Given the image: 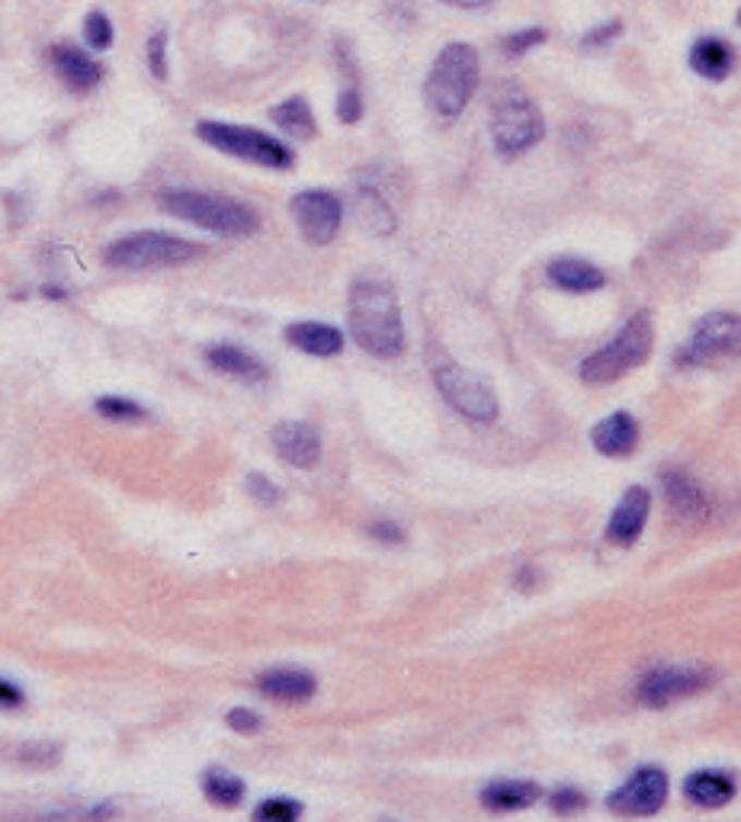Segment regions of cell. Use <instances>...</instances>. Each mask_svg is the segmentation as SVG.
Listing matches in <instances>:
<instances>
[{"label": "cell", "mask_w": 741, "mask_h": 822, "mask_svg": "<svg viewBox=\"0 0 741 822\" xmlns=\"http://www.w3.org/2000/svg\"><path fill=\"white\" fill-rule=\"evenodd\" d=\"M353 341L379 360H392L404 348L399 295L382 280H356L350 290Z\"/></svg>", "instance_id": "obj_1"}, {"label": "cell", "mask_w": 741, "mask_h": 822, "mask_svg": "<svg viewBox=\"0 0 741 822\" xmlns=\"http://www.w3.org/2000/svg\"><path fill=\"white\" fill-rule=\"evenodd\" d=\"M158 203L165 213H171L177 219L199 226L206 232L226 238H251L260 229V216L254 206L231 200L222 193H209V190H186V186H168L158 193Z\"/></svg>", "instance_id": "obj_2"}, {"label": "cell", "mask_w": 741, "mask_h": 822, "mask_svg": "<svg viewBox=\"0 0 741 822\" xmlns=\"http://www.w3.org/2000/svg\"><path fill=\"white\" fill-rule=\"evenodd\" d=\"M478 77H482L478 52L469 43H450L440 49V56L434 59L430 71H427L424 100L437 117L450 122V119L462 117V110L475 97Z\"/></svg>", "instance_id": "obj_3"}, {"label": "cell", "mask_w": 741, "mask_h": 822, "mask_svg": "<svg viewBox=\"0 0 741 822\" xmlns=\"http://www.w3.org/2000/svg\"><path fill=\"white\" fill-rule=\"evenodd\" d=\"M206 254L199 241L168 235V232H135L116 238L104 251V261L119 270H161V267H183Z\"/></svg>", "instance_id": "obj_4"}, {"label": "cell", "mask_w": 741, "mask_h": 822, "mask_svg": "<svg viewBox=\"0 0 741 822\" xmlns=\"http://www.w3.org/2000/svg\"><path fill=\"white\" fill-rule=\"evenodd\" d=\"M543 132H546V122H543L539 107L533 104V97L523 87H517V84L498 87L495 104H491V138H495V148L505 158H517V155L530 152L543 138Z\"/></svg>", "instance_id": "obj_5"}, {"label": "cell", "mask_w": 741, "mask_h": 822, "mask_svg": "<svg viewBox=\"0 0 741 822\" xmlns=\"http://www.w3.org/2000/svg\"><path fill=\"white\" fill-rule=\"evenodd\" d=\"M196 135L212 145L216 152L222 155H231L238 161H247V165H257V168H270V171H286L292 168L295 155L292 148L283 145L280 138L260 132V129H251V125H234V122H196Z\"/></svg>", "instance_id": "obj_6"}, {"label": "cell", "mask_w": 741, "mask_h": 822, "mask_svg": "<svg viewBox=\"0 0 741 822\" xmlns=\"http://www.w3.org/2000/svg\"><path fill=\"white\" fill-rule=\"evenodd\" d=\"M652 353V322L648 315H632L623 331L597 353H591L584 363H581V376L587 383H617L620 376L632 373L635 366H642Z\"/></svg>", "instance_id": "obj_7"}, {"label": "cell", "mask_w": 741, "mask_h": 822, "mask_svg": "<svg viewBox=\"0 0 741 822\" xmlns=\"http://www.w3.org/2000/svg\"><path fill=\"white\" fill-rule=\"evenodd\" d=\"M434 379H437V389L444 392V399L465 418L472 421H495L498 418V399L495 392L469 370H462L457 363H440L434 370Z\"/></svg>", "instance_id": "obj_8"}, {"label": "cell", "mask_w": 741, "mask_h": 822, "mask_svg": "<svg viewBox=\"0 0 741 822\" xmlns=\"http://www.w3.org/2000/svg\"><path fill=\"white\" fill-rule=\"evenodd\" d=\"M289 209H292V219H295L302 238L315 247L331 244L341 232L343 206L341 200L328 190H302L292 196Z\"/></svg>", "instance_id": "obj_9"}, {"label": "cell", "mask_w": 741, "mask_h": 822, "mask_svg": "<svg viewBox=\"0 0 741 822\" xmlns=\"http://www.w3.org/2000/svg\"><path fill=\"white\" fill-rule=\"evenodd\" d=\"M687 360L693 363L741 360V315H732V312L706 315L690 338Z\"/></svg>", "instance_id": "obj_10"}, {"label": "cell", "mask_w": 741, "mask_h": 822, "mask_svg": "<svg viewBox=\"0 0 741 822\" xmlns=\"http://www.w3.org/2000/svg\"><path fill=\"white\" fill-rule=\"evenodd\" d=\"M668 800V777L658 767H642L620 790L610 794L607 807L620 817H652Z\"/></svg>", "instance_id": "obj_11"}, {"label": "cell", "mask_w": 741, "mask_h": 822, "mask_svg": "<svg viewBox=\"0 0 741 822\" xmlns=\"http://www.w3.org/2000/svg\"><path fill=\"white\" fill-rule=\"evenodd\" d=\"M713 675L709 672H696V668H661V672H652L642 688H639V698L645 704L652 706H665L671 701H681V698H690L703 688H709Z\"/></svg>", "instance_id": "obj_12"}, {"label": "cell", "mask_w": 741, "mask_h": 822, "mask_svg": "<svg viewBox=\"0 0 741 822\" xmlns=\"http://www.w3.org/2000/svg\"><path fill=\"white\" fill-rule=\"evenodd\" d=\"M49 61H52V71L58 74V81L74 94H87L104 81V68L97 64V59H90L77 46L58 43V46L49 49Z\"/></svg>", "instance_id": "obj_13"}, {"label": "cell", "mask_w": 741, "mask_h": 822, "mask_svg": "<svg viewBox=\"0 0 741 822\" xmlns=\"http://www.w3.org/2000/svg\"><path fill=\"white\" fill-rule=\"evenodd\" d=\"M274 444H277V454L283 457L289 467L312 470L321 460V437L305 421H283L274 431Z\"/></svg>", "instance_id": "obj_14"}, {"label": "cell", "mask_w": 741, "mask_h": 822, "mask_svg": "<svg viewBox=\"0 0 741 822\" xmlns=\"http://www.w3.org/2000/svg\"><path fill=\"white\" fill-rule=\"evenodd\" d=\"M645 518H648V492L632 485L627 495L620 498V505H617V511L610 518L607 536L614 543H620V546H629V543H635V536L645 528Z\"/></svg>", "instance_id": "obj_15"}, {"label": "cell", "mask_w": 741, "mask_h": 822, "mask_svg": "<svg viewBox=\"0 0 741 822\" xmlns=\"http://www.w3.org/2000/svg\"><path fill=\"white\" fill-rule=\"evenodd\" d=\"M591 440L604 457H629L639 444V424L627 411L610 414L591 431Z\"/></svg>", "instance_id": "obj_16"}, {"label": "cell", "mask_w": 741, "mask_h": 822, "mask_svg": "<svg viewBox=\"0 0 741 822\" xmlns=\"http://www.w3.org/2000/svg\"><path fill=\"white\" fill-rule=\"evenodd\" d=\"M206 360L212 370L234 376L241 383H264L267 379V366L238 344H212V348H206Z\"/></svg>", "instance_id": "obj_17"}, {"label": "cell", "mask_w": 741, "mask_h": 822, "mask_svg": "<svg viewBox=\"0 0 741 822\" xmlns=\"http://www.w3.org/2000/svg\"><path fill=\"white\" fill-rule=\"evenodd\" d=\"M690 68L706 81H726L732 74V68H736V52H732V46L726 39L703 36L690 49Z\"/></svg>", "instance_id": "obj_18"}, {"label": "cell", "mask_w": 741, "mask_h": 822, "mask_svg": "<svg viewBox=\"0 0 741 822\" xmlns=\"http://www.w3.org/2000/svg\"><path fill=\"white\" fill-rule=\"evenodd\" d=\"M257 688L274 701L299 704V701H308L315 694V678L308 672H299V668H274V672H264L257 678Z\"/></svg>", "instance_id": "obj_19"}, {"label": "cell", "mask_w": 741, "mask_h": 822, "mask_svg": "<svg viewBox=\"0 0 741 822\" xmlns=\"http://www.w3.org/2000/svg\"><path fill=\"white\" fill-rule=\"evenodd\" d=\"M546 274H549V280H552L559 290H566V293H594V290H600V287L607 283V277H604L600 267H594V264H587V261H578V257H559V261H552Z\"/></svg>", "instance_id": "obj_20"}, {"label": "cell", "mask_w": 741, "mask_h": 822, "mask_svg": "<svg viewBox=\"0 0 741 822\" xmlns=\"http://www.w3.org/2000/svg\"><path fill=\"white\" fill-rule=\"evenodd\" d=\"M286 341L312 356H335L343 351V335L321 322H295L286 328Z\"/></svg>", "instance_id": "obj_21"}, {"label": "cell", "mask_w": 741, "mask_h": 822, "mask_svg": "<svg viewBox=\"0 0 741 822\" xmlns=\"http://www.w3.org/2000/svg\"><path fill=\"white\" fill-rule=\"evenodd\" d=\"M684 794L690 803H696L703 810H716L736 797V781L722 771H696L687 777Z\"/></svg>", "instance_id": "obj_22"}, {"label": "cell", "mask_w": 741, "mask_h": 822, "mask_svg": "<svg viewBox=\"0 0 741 822\" xmlns=\"http://www.w3.org/2000/svg\"><path fill=\"white\" fill-rule=\"evenodd\" d=\"M543 797V790L533 781H491L482 790V803L495 813H513V810H526Z\"/></svg>", "instance_id": "obj_23"}, {"label": "cell", "mask_w": 741, "mask_h": 822, "mask_svg": "<svg viewBox=\"0 0 741 822\" xmlns=\"http://www.w3.org/2000/svg\"><path fill=\"white\" fill-rule=\"evenodd\" d=\"M661 482H665V492H668V505H671L684 521H703V518H706L703 492L687 479L684 472H665Z\"/></svg>", "instance_id": "obj_24"}, {"label": "cell", "mask_w": 741, "mask_h": 822, "mask_svg": "<svg viewBox=\"0 0 741 822\" xmlns=\"http://www.w3.org/2000/svg\"><path fill=\"white\" fill-rule=\"evenodd\" d=\"M356 209H360V219L363 226L373 232V235H392L399 219L389 206V200L376 190V186H360L356 190Z\"/></svg>", "instance_id": "obj_25"}, {"label": "cell", "mask_w": 741, "mask_h": 822, "mask_svg": "<svg viewBox=\"0 0 741 822\" xmlns=\"http://www.w3.org/2000/svg\"><path fill=\"white\" fill-rule=\"evenodd\" d=\"M270 119H274L283 132L295 135V138H312L315 129H318L315 113H312V107H308L305 97H289L283 104H277V107L270 110Z\"/></svg>", "instance_id": "obj_26"}, {"label": "cell", "mask_w": 741, "mask_h": 822, "mask_svg": "<svg viewBox=\"0 0 741 822\" xmlns=\"http://www.w3.org/2000/svg\"><path fill=\"white\" fill-rule=\"evenodd\" d=\"M203 790L206 797L216 803V807H238L244 800V781L234 777L231 771H222V767H209L206 777H203Z\"/></svg>", "instance_id": "obj_27"}, {"label": "cell", "mask_w": 741, "mask_h": 822, "mask_svg": "<svg viewBox=\"0 0 741 822\" xmlns=\"http://www.w3.org/2000/svg\"><path fill=\"white\" fill-rule=\"evenodd\" d=\"M84 39L94 52H107L113 46V23L104 10H90L84 20Z\"/></svg>", "instance_id": "obj_28"}, {"label": "cell", "mask_w": 741, "mask_h": 822, "mask_svg": "<svg viewBox=\"0 0 741 822\" xmlns=\"http://www.w3.org/2000/svg\"><path fill=\"white\" fill-rule=\"evenodd\" d=\"M549 39V33L543 29V26H523V29H517L511 36H505L501 39V49H505V56L508 59H517V56H526V52H533L536 46H543Z\"/></svg>", "instance_id": "obj_29"}, {"label": "cell", "mask_w": 741, "mask_h": 822, "mask_svg": "<svg viewBox=\"0 0 741 822\" xmlns=\"http://www.w3.org/2000/svg\"><path fill=\"white\" fill-rule=\"evenodd\" d=\"M97 411H100L104 418H110V421H122V424H129V421H145V418H148V411L142 409V406H135L132 399H119V396H104V399L97 402Z\"/></svg>", "instance_id": "obj_30"}, {"label": "cell", "mask_w": 741, "mask_h": 822, "mask_svg": "<svg viewBox=\"0 0 741 822\" xmlns=\"http://www.w3.org/2000/svg\"><path fill=\"white\" fill-rule=\"evenodd\" d=\"M302 820V807L295 800H286V797H274V800H264L257 807V817L254 822H299Z\"/></svg>", "instance_id": "obj_31"}, {"label": "cell", "mask_w": 741, "mask_h": 822, "mask_svg": "<svg viewBox=\"0 0 741 822\" xmlns=\"http://www.w3.org/2000/svg\"><path fill=\"white\" fill-rule=\"evenodd\" d=\"M145 61H148V71L158 77V81H168V33L158 29L148 46H145Z\"/></svg>", "instance_id": "obj_32"}, {"label": "cell", "mask_w": 741, "mask_h": 822, "mask_svg": "<svg viewBox=\"0 0 741 822\" xmlns=\"http://www.w3.org/2000/svg\"><path fill=\"white\" fill-rule=\"evenodd\" d=\"M338 119L343 125H353L363 119V94L356 84H347L341 94H338Z\"/></svg>", "instance_id": "obj_33"}, {"label": "cell", "mask_w": 741, "mask_h": 822, "mask_svg": "<svg viewBox=\"0 0 741 822\" xmlns=\"http://www.w3.org/2000/svg\"><path fill=\"white\" fill-rule=\"evenodd\" d=\"M247 492H251L254 501H260V505H267V508L280 501V488H277L267 475H260V472H251V475H247Z\"/></svg>", "instance_id": "obj_34"}, {"label": "cell", "mask_w": 741, "mask_h": 822, "mask_svg": "<svg viewBox=\"0 0 741 822\" xmlns=\"http://www.w3.org/2000/svg\"><path fill=\"white\" fill-rule=\"evenodd\" d=\"M549 803H552L556 813H578V810H584L587 797H584L581 790H574V787H562V790H556V794L549 797Z\"/></svg>", "instance_id": "obj_35"}, {"label": "cell", "mask_w": 741, "mask_h": 822, "mask_svg": "<svg viewBox=\"0 0 741 822\" xmlns=\"http://www.w3.org/2000/svg\"><path fill=\"white\" fill-rule=\"evenodd\" d=\"M620 33H623V23H617V20H614V23H604V26L591 29V33L584 36V43H581V46H584V49H600V46H607V43H610L614 36H620Z\"/></svg>", "instance_id": "obj_36"}, {"label": "cell", "mask_w": 741, "mask_h": 822, "mask_svg": "<svg viewBox=\"0 0 741 822\" xmlns=\"http://www.w3.org/2000/svg\"><path fill=\"white\" fill-rule=\"evenodd\" d=\"M58 755H61V749L58 746H46V742H39V746H33V749H20V762H33V764H56Z\"/></svg>", "instance_id": "obj_37"}, {"label": "cell", "mask_w": 741, "mask_h": 822, "mask_svg": "<svg viewBox=\"0 0 741 822\" xmlns=\"http://www.w3.org/2000/svg\"><path fill=\"white\" fill-rule=\"evenodd\" d=\"M229 726L234 733H257L260 729V716L251 713V710H244V706H238V710L229 713Z\"/></svg>", "instance_id": "obj_38"}, {"label": "cell", "mask_w": 741, "mask_h": 822, "mask_svg": "<svg viewBox=\"0 0 741 822\" xmlns=\"http://www.w3.org/2000/svg\"><path fill=\"white\" fill-rule=\"evenodd\" d=\"M366 530H369L376 540H382V543H401V540H404L401 528L399 524H392V521H376V524H369Z\"/></svg>", "instance_id": "obj_39"}, {"label": "cell", "mask_w": 741, "mask_h": 822, "mask_svg": "<svg viewBox=\"0 0 741 822\" xmlns=\"http://www.w3.org/2000/svg\"><path fill=\"white\" fill-rule=\"evenodd\" d=\"M23 701H26L23 691H20L16 685H10V681L0 678V706H3V710H13V706L23 704Z\"/></svg>", "instance_id": "obj_40"}, {"label": "cell", "mask_w": 741, "mask_h": 822, "mask_svg": "<svg viewBox=\"0 0 741 822\" xmlns=\"http://www.w3.org/2000/svg\"><path fill=\"white\" fill-rule=\"evenodd\" d=\"M440 3H450V7H459V10H482L491 0H440Z\"/></svg>", "instance_id": "obj_41"}, {"label": "cell", "mask_w": 741, "mask_h": 822, "mask_svg": "<svg viewBox=\"0 0 741 822\" xmlns=\"http://www.w3.org/2000/svg\"><path fill=\"white\" fill-rule=\"evenodd\" d=\"M739 26H741V13H739Z\"/></svg>", "instance_id": "obj_42"}, {"label": "cell", "mask_w": 741, "mask_h": 822, "mask_svg": "<svg viewBox=\"0 0 741 822\" xmlns=\"http://www.w3.org/2000/svg\"><path fill=\"white\" fill-rule=\"evenodd\" d=\"M382 822H392V820H382Z\"/></svg>", "instance_id": "obj_43"}]
</instances>
